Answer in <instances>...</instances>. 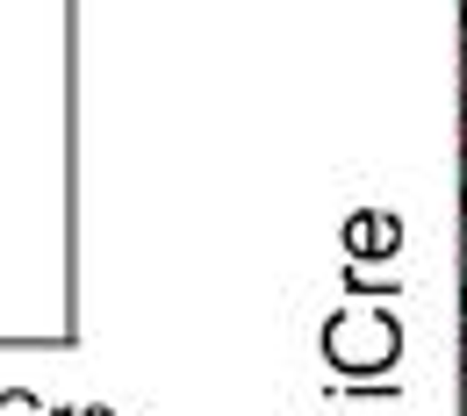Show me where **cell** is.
I'll list each match as a JSON object with an SVG mask.
<instances>
[{"instance_id":"obj_3","label":"cell","mask_w":467,"mask_h":416,"mask_svg":"<svg viewBox=\"0 0 467 416\" xmlns=\"http://www.w3.org/2000/svg\"><path fill=\"white\" fill-rule=\"evenodd\" d=\"M461 373H467V345H461Z\"/></svg>"},{"instance_id":"obj_2","label":"cell","mask_w":467,"mask_h":416,"mask_svg":"<svg viewBox=\"0 0 467 416\" xmlns=\"http://www.w3.org/2000/svg\"><path fill=\"white\" fill-rule=\"evenodd\" d=\"M461 151H467V116H461Z\"/></svg>"},{"instance_id":"obj_1","label":"cell","mask_w":467,"mask_h":416,"mask_svg":"<svg viewBox=\"0 0 467 416\" xmlns=\"http://www.w3.org/2000/svg\"><path fill=\"white\" fill-rule=\"evenodd\" d=\"M461 94H467V58H461Z\"/></svg>"},{"instance_id":"obj_4","label":"cell","mask_w":467,"mask_h":416,"mask_svg":"<svg viewBox=\"0 0 467 416\" xmlns=\"http://www.w3.org/2000/svg\"><path fill=\"white\" fill-rule=\"evenodd\" d=\"M461 15H467V0H461Z\"/></svg>"}]
</instances>
